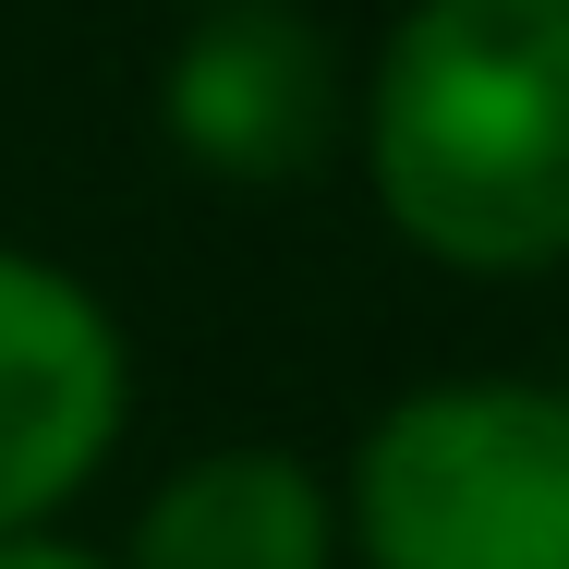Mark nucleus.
Segmentation results:
<instances>
[{
	"label": "nucleus",
	"mask_w": 569,
	"mask_h": 569,
	"mask_svg": "<svg viewBox=\"0 0 569 569\" xmlns=\"http://www.w3.org/2000/svg\"><path fill=\"white\" fill-rule=\"evenodd\" d=\"M376 207L437 267L569 254V0H425L363 98Z\"/></svg>",
	"instance_id": "1"
},
{
	"label": "nucleus",
	"mask_w": 569,
	"mask_h": 569,
	"mask_svg": "<svg viewBox=\"0 0 569 569\" xmlns=\"http://www.w3.org/2000/svg\"><path fill=\"white\" fill-rule=\"evenodd\" d=\"M376 569H569V400L460 376L400 400L351 460Z\"/></svg>",
	"instance_id": "2"
},
{
	"label": "nucleus",
	"mask_w": 569,
	"mask_h": 569,
	"mask_svg": "<svg viewBox=\"0 0 569 569\" xmlns=\"http://www.w3.org/2000/svg\"><path fill=\"white\" fill-rule=\"evenodd\" d=\"M328 133H340V49L291 0H207V24L170 61V146L230 194H279L328 158Z\"/></svg>",
	"instance_id": "3"
},
{
	"label": "nucleus",
	"mask_w": 569,
	"mask_h": 569,
	"mask_svg": "<svg viewBox=\"0 0 569 569\" xmlns=\"http://www.w3.org/2000/svg\"><path fill=\"white\" fill-rule=\"evenodd\" d=\"M121 437V340L110 316L37 267V254H0V533H37L98 449Z\"/></svg>",
	"instance_id": "4"
},
{
	"label": "nucleus",
	"mask_w": 569,
	"mask_h": 569,
	"mask_svg": "<svg viewBox=\"0 0 569 569\" xmlns=\"http://www.w3.org/2000/svg\"><path fill=\"white\" fill-rule=\"evenodd\" d=\"M133 569H328V497L291 449H219L146 497Z\"/></svg>",
	"instance_id": "5"
},
{
	"label": "nucleus",
	"mask_w": 569,
	"mask_h": 569,
	"mask_svg": "<svg viewBox=\"0 0 569 569\" xmlns=\"http://www.w3.org/2000/svg\"><path fill=\"white\" fill-rule=\"evenodd\" d=\"M0 569H98L86 546H49V533H0Z\"/></svg>",
	"instance_id": "6"
}]
</instances>
